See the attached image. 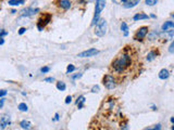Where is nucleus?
<instances>
[{"mask_svg":"<svg viewBox=\"0 0 174 130\" xmlns=\"http://www.w3.org/2000/svg\"><path fill=\"white\" fill-rule=\"evenodd\" d=\"M11 124V119L10 116L8 115H1L0 116V129H4L7 126Z\"/></svg>","mask_w":174,"mask_h":130,"instance_id":"1a4fd4ad","label":"nucleus"},{"mask_svg":"<svg viewBox=\"0 0 174 130\" xmlns=\"http://www.w3.org/2000/svg\"><path fill=\"white\" fill-rule=\"evenodd\" d=\"M74 71H75L74 65H72V64L68 65V68H66V73H68V74H70V73H72V72H74Z\"/></svg>","mask_w":174,"mask_h":130,"instance_id":"b1692460","label":"nucleus"},{"mask_svg":"<svg viewBox=\"0 0 174 130\" xmlns=\"http://www.w3.org/2000/svg\"><path fill=\"white\" fill-rule=\"evenodd\" d=\"M100 88L99 86H94L93 88H91V92H94V93H97V92H99Z\"/></svg>","mask_w":174,"mask_h":130,"instance_id":"a878e982","label":"nucleus"},{"mask_svg":"<svg viewBox=\"0 0 174 130\" xmlns=\"http://www.w3.org/2000/svg\"><path fill=\"white\" fill-rule=\"evenodd\" d=\"M147 34H148V27H146V26L141 27V28L137 30V32H136L135 40H137V41H141V40L147 36Z\"/></svg>","mask_w":174,"mask_h":130,"instance_id":"39448f33","label":"nucleus"},{"mask_svg":"<svg viewBox=\"0 0 174 130\" xmlns=\"http://www.w3.org/2000/svg\"><path fill=\"white\" fill-rule=\"evenodd\" d=\"M50 18H51V15L50 14H45L44 16H42L40 20L38 21V24H37V27H38L39 30H44V27L45 25H47V24L50 22Z\"/></svg>","mask_w":174,"mask_h":130,"instance_id":"6e6552de","label":"nucleus"},{"mask_svg":"<svg viewBox=\"0 0 174 130\" xmlns=\"http://www.w3.org/2000/svg\"><path fill=\"white\" fill-rule=\"evenodd\" d=\"M171 130H174V126H172V128H171Z\"/></svg>","mask_w":174,"mask_h":130,"instance_id":"ea45409f","label":"nucleus"},{"mask_svg":"<svg viewBox=\"0 0 174 130\" xmlns=\"http://www.w3.org/2000/svg\"><path fill=\"white\" fill-rule=\"evenodd\" d=\"M23 2H24V0H9L10 6H19V4H22Z\"/></svg>","mask_w":174,"mask_h":130,"instance_id":"aec40b11","label":"nucleus"},{"mask_svg":"<svg viewBox=\"0 0 174 130\" xmlns=\"http://www.w3.org/2000/svg\"><path fill=\"white\" fill-rule=\"evenodd\" d=\"M169 52H170V53H174V41H172V44H170V47H169Z\"/></svg>","mask_w":174,"mask_h":130,"instance_id":"bb28decb","label":"nucleus"},{"mask_svg":"<svg viewBox=\"0 0 174 130\" xmlns=\"http://www.w3.org/2000/svg\"><path fill=\"white\" fill-rule=\"evenodd\" d=\"M49 71H50V67H48V66H45V67L40 68V72H42V74H46V73H48Z\"/></svg>","mask_w":174,"mask_h":130,"instance_id":"393cba45","label":"nucleus"},{"mask_svg":"<svg viewBox=\"0 0 174 130\" xmlns=\"http://www.w3.org/2000/svg\"><path fill=\"white\" fill-rule=\"evenodd\" d=\"M173 28H174V22H171V21L165 22V23L162 25V30H163V32H168V30H173Z\"/></svg>","mask_w":174,"mask_h":130,"instance_id":"9d476101","label":"nucleus"},{"mask_svg":"<svg viewBox=\"0 0 174 130\" xmlns=\"http://www.w3.org/2000/svg\"><path fill=\"white\" fill-rule=\"evenodd\" d=\"M103 85L107 89H114L117 87V80L112 75H106L103 77Z\"/></svg>","mask_w":174,"mask_h":130,"instance_id":"20e7f679","label":"nucleus"},{"mask_svg":"<svg viewBox=\"0 0 174 130\" xmlns=\"http://www.w3.org/2000/svg\"><path fill=\"white\" fill-rule=\"evenodd\" d=\"M169 76H170V73H169V71L168 69H165V68H163V69H161V71L159 72L160 79H167V78H169Z\"/></svg>","mask_w":174,"mask_h":130,"instance_id":"4468645a","label":"nucleus"},{"mask_svg":"<svg viewBox=\"0 0 174 130\" xmlns=\"http://www.w3.org/2000/svg\"><path fill=\"white\" fill-rule=\"evenodd\" d=\"M158 35H159V34H158L157 32H151L149 35H148V38H149L150 40H153V39H157Z\"/></svg>","mask_w":174,"mask_h":130,"instance_id":"4be33fe9","label":"nucleus"},{"mask_svg":"<svg viewBox=\"0 0 174 130\" xmlns=\"http://www.w3.org/2000/svg\"><path fill=\"white\" fill-rule=\"evenodd\" d=\"M18 109L21 111V112H27V109H28V107H27V105L25 103H20L19 104Z\"/></svg>","mask_w":174,"mask_h":130,"instance_id":"412c9836","label":"nucleus"},{"mask_svg":"<svg viewBox=\"0 0 174 130\" xmlns=\"http://www.w3.org/2000/svg\"><path fill=\"white\" fill-rule=\"evenodd\" d=\"M45 81L46 83H52V81H54V77H48V78H45Z\"/></svg>","mask_w":174,"mask_h":130,"instance_id":"c756f323","label":"nucleus"},{"mask_svg":"<svg viewBox=\"0 0 174 130\" xmlns=\"http://www.w3.org/2000/svg\"><path fill=\"white\" fill-rule=\"evenodd\" d=\"M147 130H161V125L158 124V125H156V126H155L152 129H147Z\"/></svg>","mask_w":174,"mask_h":130,"instance_id":"c85d7f7f","label":"nucleus"},{"mask_svg":"<svg viewBox=\"0 0 174 130\" xmlns=\"http://www.w3.org/2000/svg\"><path fill=\"white\" fill-rule=\"evenodd\" d=\"M66 88L65 83H63V81H58L57 83V89L58 90H60V91H64Z\"/></svg>","mask_w":174,"mask_h":130,"instance_id":"6ab92c4d","label":"nucleus"},{"mask_svg":"<svg viewBox=\"0 0 174 130\" xmlns=\"http://www.w3.org/2000/svg\"><path fill=\"white\" fill-rule=\"evenodd\" d=\"M107 32V21L103 18H99V21L97 22L96 28H95V34L98 37H102Z\"/></svg>","mask_w":174,"mask_h":130,"instance_id":"7ed1b4c3","label":"nucleus"},{"mask_svg":"<svg viewBox=\"0 0 174 130\" xmlns=\"http://www.w3.org/2000/svg\"><path fill=\"white\" fill-rule=\"evenodd\" d=\"M38 12H39L38 8H25L20 13H21L22 16H33V15H35Z\"/></svg>","mask_w":174,"mask_h":130,"instance_id":"0eeeda50","label":"nucleus"},{"mask_svg":"<svg viewBox=\"0 0 174 130\" xmlns=\"http://www.w3.org/2000/svg\"><path fill=\"white\" fill-rule=\"evenodd\" d=\"M7 90H0V98H2V97H4V95H7Z\"/></svg>","mask_w":174,"mask_h":130,"instance_id":"2f4dec72","label":"nucleus"},{"mask_svg":"<svg viewBox=\"0 0 174 130\" xmlns=\"http://www.w3.org/2000/svg\"><path fill=\"white\" fill-rule=\"evenodd\" d=\"M4 44V40H3V38H0V44Z\"/></svg>","mask_w":174,"mask_h":130,"instance_id":"e433bc0d","label":"nucleus"},{"mask_svg":"<svg viewBox=\"0 0 174 130\" xmlns=\"http://www.w3.org/2000/svg\"><path fill=\"white\" fill-rule=\"evenodd\" d=\"M59 6L64 10H69L71 8V1L70 0H60L59 1Z\"/></svg>","mask_w":174,"mask_h":130,"instance_id":"9b49d317","label":"nucleus"},{"mask_svg":"<svg viewBox=\"0 0 174 130\" xmlns=\"http://www.w3.org/2000/svg\"><path fill=\"white\" fill-rule=\"evenodd\" d=\"M25 32H26V28H24V27H22V28L19 30V34H20V35H23Z\"/></svg>","mask_w":174,"mask_h":130,"instance_id":"473e14b6","label":"nucleus"},{"mask_svg":"<svg viewBox=\"0 0 174 130\" xmlns=\"http://www.w3.org/2000/svg\"><path fill=\"white\" fill-rule=\"evenodd\" d=\"M134 21H139V20H147L148 15L144 14V13H137V14L134 15Z\"/></svg>","mask_w":174,"mask_h":130,"instance_id":"2eb2a0df","label":"nucleus"},{"mask_svg":"<svg viewBox=\"0 0 174 130\" xmlns=\"http://www.w3.org/2000/svg\"><path fill=\"white\" fill-rule=\"evenodd\" d=\"M20 126H21L23 129L25 130H30L33 128V125H32V123L28 120H22L21 123H20Z\"/></svg>","mask_w":174,"mask_h":130,"instance_id":"f8f14e48","label":"nucleus"},{"mask_svg":"<svg viewBox=\"0 0 174 130\" xmlns=\"http://www.w3.org/2000/svg\"><path fill=\"white\" fill-rule=\"evenodd\" d=\"M121 1H122V2H124V3H125V2H127V1H129V0H121Z\"/></svg>","mask_w":174,"mask_h":130,"instance_id":"4c0bfd02","label":"nucleus"},{"mask_svg":"<svg viewBox=\"0 0 174 130\" xmlns=\"http://www.w3.org/2000/svg\"><path fill=\"white\" fill-rule=\"evenodd\" d=\"M3 103H4V99H1V100H0V109L3 106Z\"/></svg>","mask_w":174,"mask_h":130,"instance_id":"f704fd0d","label":"nucleus"},{"mask_svg":"<svg viewBox=\"0 0 174 130\" xmlns=\"http://www.w3.org/2000/svg\"><path fill=\"white\" fill-rule=\"evenodd\" d=\"M171 123H173V124H174V117H172V118H171Z\"/></svg>","mask_w":174,"mask_h":130,"instance_id":"58836bf2","label":"nucleus"},{"mask_svg":"<svg viewBox=\"0 0 174 130\" xmlns=\"http://www.w3.org/2000/svg\"><path fill=\"white\" fill-rule=\"evenodd\" d=\"M84 103H85V97H84V95H81L80 98H77L76 104H77L78 109H82V107L84 106Z\"/></svg>","mask_w":174,"mask_h":130,"instance_id":"dca6fc26","label":"nucleus"},{"mask_svg":"<svg viewBox=\"0 0 174 130\" xmlns=\"http://www.w3.org/2000/svg\"><path fill=\"white\" fill-rule=\"evenodd\" d=\"M121 30L124 32V35L125 36L129 35V26H127V24L125 22H123V23L121 24Z\"/></svg>","mask_w":174,"mask_h":130,"instance_id":"a211bd4d","label":"nucleus"},{"mask_svg":"<svg viewBox=\"0 0 174 130\" xmlns=\"http://www.w3.org/2000/svg\"><path fill=\"white\" fill-rule=\"evenodd\" d=\"M54 120H59V114H58V113L56 114V116H54Z\"/></svg>","mask_w":174,"mask_h":130,"instance_id":"c9c22d12","label":"nucleus"},{"mask_svg":"<svg viewBox=\"0 0 174 130\" xmlns=\"http://www.w3.org/2000/svg\"><path fill=\"white\" fill-rule=\"evenodd\" d=\"M98 53H99V50L91 48V49H88V50L83 51V52H81V53H78L77 56L78 58H90V56H95Z\"/></svg>","mask_w":174,"mask_h":130,"instance_id":"423d86ee","label":"nucleus"},{"mask_svg":"<svg viewBox=\"0 0 174 130\" xmlns=\"http://www.w3.org/2000/svg\"><path fill=\"white\" fill-rule=\"evenodd\" d=\"M132 63V58L129 54H122L117 58V60H114L112 63V67L115 72L117 73H123L125 71V68H127Z\"/></svg>","mask_w":174,"mask_h":130,"instance_id":"f257e3e1","label":"nucleus"},{"mask_svg":"<svg viewBox=\"0 0 174 130\" xmlns=\"http://www.w3.org/2000/svg\"><path fill=\"white\" fill-rule=\"evenodd\" d=\"M138 3H139V0H129L127 2L124 3V8H126V9L133 8V7H135Z\"/></svg>","mask_w":174,"mask_h":130,"instance_id":"ddd939ff","label":"nucleus"},{"mask_svg":"<svg viewBox=\"0 0 174 130\" xmlns=\"http://www.w3.org/2000/svg\"><path fill=\"white\" fill-rule=\"evenodd\" d=\"M157 2H158V0H145V3L147 6H155L157 4Z\"/></svg>","mask_w":174,"mask_h":130,"instance_id":"5701e85b","label":"nucleus"},{"mask_svg":"<svg viewBox=\"0 0 174 130\" xmlns=\"http://www.w3.org/2000/svg\"><path fill=\"white\" fill-rule=\"evenodd\" d=\"M71 101H72V97H71V95H68V97L65 98V103L66 104L71 103Z\"/></svg>","mask_w":174,"mask_h":130,"instance_id":"7c9ffc66","label":"nucleus"},{"mask_svg":"<svg viewBox=\"0 0 174 130\" xmlns=\"http://www.w3.org/2000/svg\"><path fill=\"white\" fill-rule=\"evenodd\" d=\"M106 6V0H96V8H95V15L91 21V25H96L97 22L99 21V15L101 13V11L105 9Z\"/></svg>","mask_w":174,"mask_h":130,"instance_id":"f03ea898","label":"nucleus"},{"mask_svg":"<svg viewBox=\"0 0 174 130\" xmlns=\"http://www.w3.org/2000/svg\"><path fill=\"white\" fill-rule=\"evenodd\" d=\"M156 56H157V52L156 51H150L149 53L147 54V61L148 62H150V61H152V60H155L156 59Z\"/></svg>","mask_w":174,"mask_h":130,"instance_id":"f3484780","label":"nucleus"},{"mask_svg":"<svg viewBox=\"0 0 174 130\" xmlns=\"http://www.w3.org/2000/svg\"><path fill=\"white\" fill-rule=\"evenodd\" d=\"M81 77H82V74H76L74 76H72V78L73 79H77V78H81Z\"/></svg>","mask_w":174,"mask_h":130,"instance_id":"72a5a7b5","label":"nucleus"},{"mask_svg":"<svg viewBox=\"0 0 174 130\" xmlns=\"http://www.w3.org/2000/svg\"><path fill=\"white\" fill-rule=\"evenodd\" d=\"M8 35V32H6L4 30H0V38H2L3 36Z\"/></svg>","mask_w":174,"mask_h":130,"instance_id":"cd10ccee","label":"nucleus"}]
</instances>
